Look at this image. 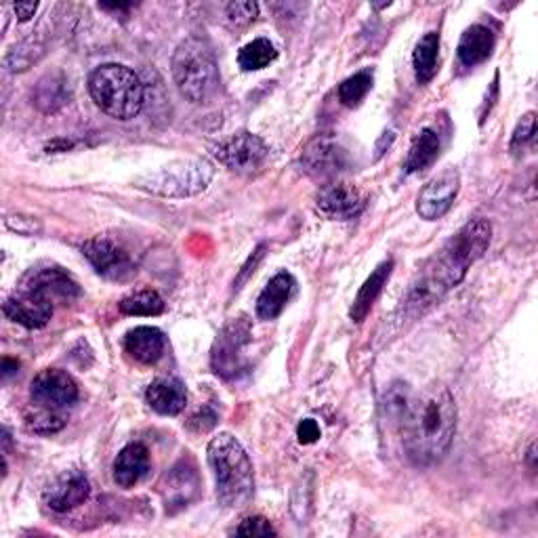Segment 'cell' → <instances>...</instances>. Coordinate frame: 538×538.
<instances>
[{
  "mask_svg": "<svg viewBox=\"0 0 538 538\" xmlns=\"http://www.w3.org/2000/svg\"><path fill=\"white\" fill-rule=\"evenodd\" d=\"M492 225L486 219L465 223L440 251L433 255L412 282L406 297L408 314H423L433 303H438L448 291L457 286L467 269L478 261L490 246Z\"/></svg>",
  "mask_w": 538,
  "mask_h": 538,
  "instance_id": "6da1fadb",
  "label": "cell"
},
{
  "mask_svg": "<svg viewBox=\"0 0 538 538\" xmlns=\"http://www.w3.org/2000/svg\"><path fill=\"white\" fill-rule=\"evenodd\" d=\"M398 417L412 463L427 467L444 459L457 431V404L446 387H433L417 400H400Z\"/></svg>",
  "mask_w": 538,
  "mask_h": 538,
  "instance_id": "7a4b0ae2",
  "label": "cell"
},
{
  "mask_svg": "<svg viewBox=\"0 0 538 538\" xmlns=\"http://www.w3.org/2000/svg\"><path fill=\"white\" fill-rule=\"evenodd\" d=\"M215 475L217 501L227 509H242L255 494V471L244 446L232 433H219L206 448Z\"/></svg>",
  "mask_w": 538,
  "mask_h": 538,
  "instance_id": "3957f363",
  "label": "cell"
},
{
  "mask_svg": "<svg viewBox=\"0 0 538 538\" xmlns=\"http://www.w3.org/2000/svg\"><path fill=\"white\" fill-rule=\"evenodd\" d=\"M95 106L116 120H131L143 108V82L127 66H99L89 78Z\"/></svg>",
  "mask_w": 538,
  "mask_h": 538,
  "instance_id": "277c9868",
  "label": "cell"
},
{
  "mask_svg": "<svg viewBox=\"0 0 538 538\" xmlns=\"http://www.w3.org/2000/svg\"><path fill=\"white\" fill-rule=\"evenodd\" d=\"M173 78L188 101H209L219 87V68L211 45L196 36L183 40L173 55Z\"/></svg>",
  "mask_w": 538,
  "mask_h": 538,
  "instance_id": "5b68a950",
  "label": "cell"
},
{
  "mask_svg": "<svg viewBox=\"0 0 538 538\" xmlns=\"http://www.w3.org/2000/svg\"><path fill=\"white\" fill-rule=\"evenodd\" d=\"M215 167L206 158H185L164 164L135 179V188L162 198H190L209 188Z\"/></svg>",
  "mask_w": 538,
  "mask_h": 538,
  "instance_id": "8992f818",
  "label": "cell"
},
{
  "mask_svg": "<svg viewBox=\"0 0 538 538\" xmlns=\"http://www.w3.org/2000/svg\"><path fill=\"white\" fill-rule=\"evenodd\" d=\"M251 343V324L246 322V318L232 320L230 324H225L219 333L215 345H213V356L211 364L213 370L223 379H234L238 377V372L244 370V347Z\"/></svg>",
  "mask_w": 538,
  "mask_h": 538,
  "instance_id": "52a82bcc",
  "label": "cell"
},
{
  "mask_svg": "<svg viewBox=\"0 0 538 538\" xmlns=\"http://www.w3.org/2000/svg\"><path fill=\"white\" fill-rule=\"evenodd\" d=\"M215 156L230 171L251 175L263 167L269 156V148L261 137L242 131L221 141L215 150Z\"/></svg>",
  "mask_w": 538,
  "mask_h": 538,
  "instance_id": "ba28073f",
  "label": "cell"
},
{
  "mask_svg": "<svg viewBox=\"0 0 538 538\" xmlns=\"http://www.w3.org/2000/svg\"><path fill=\"white\" fill-rule=\"evenodd\" d=\"M82 255L89 259V263L95 267V272L99 276L108 280L124 282L137 272L131 255L110 238L89 240L82 246Z\"/></svg>",
  "mask_w": 538,
  "mask_h": 538,
  "instance_id": "9c48e42d",
  "label": "cell"
},
{
  "mask_svg": "<svg viewBox=\"0 0 538 538\" xmlns=\"http://www.w3.org/2000/svg\"><path fill=\"white\" fill-rule=\"evenodd\" d=\"M30 396L36 406L64 410L76 404L78 385L68 372L59 368H47L34 377Z\"/></svg>",
  "mask_w": 538,
  "mask_h": 538,
  "instance_id": "30bf717a",
  "label": "cell"
},
{
  "mask_svg": "<svg viewBox=\"0 0 538 538\" xmlns=\"http://www.w3.org/2000/svg\"><path fill=\"white\" fill-rule=\"evenodd\" d=\"M461 190V175L457 169H444L440 175L427 181L417 198V213L425 221L442 219L454 204Z\"/></svg>",
  "mask_w": 538,
  "mask_h": 538,
  "instance_id": "8fae6325",
  "label": "cell"
},
{
  "mask_svg": "<svg viewBox=\"0 0 538 538\" xmlns=\"http://www.w3.org/2000/svg\"><path fill=\"white\" fill-rule=\"evenodd\" d=\"M364 206H366L364 194L356 188V185L345 181L330 183L318 194V209L328 219L351 221L362 215Z\"/></svg>",
  "mask_w": 538,
  "mask_h": 538,
  "instance_id": "7c38bea8",
  "label": "cell"
},
{
  "mask_svg": "<svg viewBox=\"0 0 538 538\" xmlns=\"http://www.w3.org/2000/svg\"><path fill=\"white\" fill-rule=\"evenodd\" d=\"M91 484L82 471H66L45 490V503L57 513H68L89 499Z\"/></svg>",
  "mask_w": 538,
  "mask_h": 538,
  "instance_id": "4fadbf2b",
  "label": "cell"
},
{
  "mask_svg": "<svg viewBox=\"0 0 538 538\" xmlns=\"http://www.w3.org/2000/svg\"><path fill=\"white\" fill-rule=\"evenodd\" d=\"M5 316L26 328H43L53 318V303L49 297L32 293V291H19V295H13L3 305Z\"/></svg>",
  "mask_w": 538,
  "mask_h": 538,
  "instance_id": "5bb4252c",
  "label": "cell"
},
{
  "mask_svg": "<svg viewBox=\"0 0 538 538\" xmlns=\"http://www.w3.org/2000/svg\"><path fill=\"white\" fill-rule=\"evenodd\" d=\"M22 291L40 293L49 299L51 297L72 299L80 295L78 284L66 272H61L59 267H45V269L30 272L22 282Z\"/></svg>",
  "mask_w": 538,
  "mask_h": 538,
  "instance_id": "9a60e30c",
  "label": "cell"
},
{
  "mask_svg": "<svg viewBox=\"0 0 538 538\" xmlns=\"http://www.w3.org/2000/svg\"><path fill=\"white\" fill-rule=\"evenodd\" d=\"M150 471V452L141 442L124 446L114 461V482L120 488H133Z\"/></svg>",
  "mask_w": 538,
  "mask_h": 538,
  "instance_id": "2e32d148",
  "label": "cell"
},
{
  "mask_svg": "<svg viewBox=\"0 0 538 538\" xmlns=\"http://www.w3.org/2000/svg\"><path fill=\"white\" fill-rule=\"evenodd\" d=\"M146 400L158 415L175 417L179 412H183L185 404H188V389L177 379L162 377L148 387Z\"/></svg>",
  "mask_w": 538,
  "mask_h": 538,
  "instance_id": "e0dca14e",
  "label": "cell"
},
{
  "mask_svg": "<svg viewBox=\"0 0 538 538\" xmlns=\"http://www.w3.org/2000/svg\"><path fill=\"white\" fill-rule=\"evenodd\" d=\"M496 45V36L488 26L475 24L465 30L461 36V43L457 49L459 64L465 68H475L484 64V61L492 55Z\"/></svg>",
  "mask_w": 538,
  "mask_h": 538,
  "instance_id": "ac0fdd59",
  "label": "cell"
},
{
  "mask_svg": "<svg viewBox=\"0 0 538 538\" xmlns=\"http://www.w3.org/2000/svg\"><path fill=\"white\" fill-rule=\"evenodd\" d=\"M295 291V278L288 272L276 274L257 299V316L261 320H276Z\"/></svg>",
  "mask_w": 538,
  "mask_h": 538,
  "instance_id": "d6986e66",
  "label": "cell"
},
{
  "mask_svg": "<svg viewBox=\"0 0 538 538\" xmlns=\"http://www.w3.org/2000/svg\"><path fill=\"white\" fill-rule=\"evenodd\" d=\"M303 162L307 171L318 173V175H330L337 173L345 167V150L339 146L335 139H316L312 146H309L303 154Z\"/></svg>",
  "mask_w": 538,
  "mask_h": 538,
  "instance_id": "ffe728a7",
  "label": "cell"
},
{
  "mask_svg": "<svg viewBox=\"0 0 538 538\" xmlns=\"http://www.w3.org/2000/svg\"><path fill=\"white\" fill-rule=\"evenodd\" d=\"M124 349L133 360L141 364H154L164 351V335L154 326H137L124 337Z\"/></svg>",
  "mask_w": 538,
  "mask_h": 538,
  "instance_id": "44dd1931",
  "label": "cell"
},
{
  "mask_svg": "<svg viewBox=\"0 0 538 538\" xmlns=\"http://www.w3.org/2000/svg\"><path fill=\"white\" fill-rule=\"evenodd\" d=\"M391 272H393V259H385L383 263L377 265L375 272L366 278V282L362 284L354 303H351V309H349L351 320L362 322L370 314V309L379 299V295L383 293V286L387 284Z\"/></svg>",
  "mask_w": 538,
  "mask_h": 538,
  "instance_id": "7402d4cb",
  "label": "cell"
},
{
  "mask_svg": "<svg viewBox=\"0 0 538 538\" xmlns=\"http://www.w3.org/2000/svg\"><path fill=\"white\" fill-rule=\"evenodd\" d=\"M440 148H442L440 135L433 129H423L410 146V152H408V158L404 164L406 173H419V171L427 169L429 164H433V160L438 158Z\"/></svg>",
  "mask_w": 538,
  "mask_h": 538,
  "instance_id": "603a6c76",
  "label": "cell"
},
{
  "mask_svg": "<svg viewBox=\"0 0 538 538\" xmlns=\"http://www.w3.org/2000/svg\"><path fill=\"white\" fill-rule=\"evenodd\" d=\"M438 57H440V34L427 32L415 47L412 53V66L421 85L429 82L438 72Z\"/></svg>",
  "mask_w": 538,
  "mask_h": 538,
  "instance_id": "cb8c5ba5",
  "label": "cell"
},
{
  "mask_svg": "<svg viewBox=\"0 0 538 538\" xmlns=\"http://www.w3.org/2000/svg\"><path fill=\"white\" fill-rule=\"evenodd\" d=\"M278 57L276 47L267 38H257L248 43L238 53V64L244 72H257L267 68Z\"/></svg>",
  "mask_w": 538,
  "mask_h": 538,
  "instance_id": "d4e9b609",
  "label": "cell"
},
{
  "mask_svg": "<svg viewBox=\"0 0 538 538\" xmlns=\"http://www.w3.org/2000/svg\"><path fill=\"white\" fill-rule=\"evenodd\" d=\"M118 307L127 316H160L164 312V301L156 291H137L124 297Z\"/></svg>",
  "mask_w": 538,
  "mask_h": 538,
  "instance_id": "484cf974",
  "label": "cell"
},
{
  "mask_svg": "<svg viewBox=\"0 0 538 538\" xmlns=\"http://www.w3.org/2000/svg\"><path fill=\"white\" fill-rule=\"evenodd\" d=\"M372 82H375V76H372L370 70H362L354 76H349L341 82L339 87V99L345 108H358L360 103L366 99V95L372 89Z\"/></svg>",
  "mask_w": 538,
  "mask_h": 538,
  "instance_id": "4316f807",
  "label": "cell"
},
{
  "mask_svg": "<svg viewBox=\"0 0 538 538\" xmlns=\"http://www.w3.org/2000/svg\"><path fill=\"white\" fill-rule=\"evenodd\" d=\"M28 427L36 433H43V436H49V433H57L61 427L66 425L64 417L59 415V410H51V408H43L36 406L34 412L26 417Z\"/></svg>",
  "mask_w": 538,
  "mask_h": 538,
  "instance_id": "83f0119b",
  "label": "cell"
},
{
  "mask_svg": "<svg viewBox=\"0 0 538 538\" xmlns=\"http://www.w3.org/2000/svg\"><path fill=\"white\" fill-rule=\"evenodd\" d=\"M259 15V5L257 3H230L225 7V17L227 22L236 28L248 26L251 22H255V17Z\"/></svg>",
  "mask_w": 538,
  "mask_h": 538,
  "instance_id": "f1b7e54d",
  "label": "cell"
},
{
  "mask_svg": "<svg viewBox=\"0 0 538 538\" xmlns=\"http://www.w3.org/2000/svg\"><path fill=\"white\" fill-rule=\"evenodd\" d=\"M536 135V114L528 112L526 116H522L520 124H517V129L511 137V150H522L528 141H532Z\"/></svg>",
  "mask_w": 538,
  "mask_h": 538,
  "instance_id": "f546056e",
  "label": "cell"
},
{
  "mask_svg": "<svg viewBox=\"0 0 538 538\" xmlns=\"http://www.w3.org/2000/svg\"><path fill=\"white\" fill-rule=\"evenodd\" d=\"M236 534H240V536H272L278 532L272 524L265 520V517L255 515V517H246V520H242L240 526L236 528Z\"/></svg>",
  "mask_w": 538,
  "mask_h": 538,
  "instance_id": "4dcf8cb0",
  "label": "cell"
},
{
  "mask_svg": "<svg viewBox=\"0 0 538 538\" xmlns=\"http://www.w3.org/2000/svg\"><path fill=\"white\" fill-rule=\"evenodd\" d=\"M7 227L17 234H22V236H34L43 230V225H40V221L36 217H26V215H9Z\"/></svg>",
  "mask_w": 538,
  "mask_h": 538,
  "instance_id": "1f68e13d",
  "label": "cell"
},
{
  "mask_svg": "<svg viewBox=\"0 0 538 538\" xmlns=\"http://www.w3.org/2000/svg\"><path fill=\"white\" fill-rule=\"evenodd\" d=\"M322 436V431H320V425L314 421V419H305L299 423L297 427V438L301 444H314L318 442Z\"/></svg>",
  "mask_w": 538,
  "mask_h": 538,
  "instance_id": "d6a6232c",
  "label": "cell"
},
{
  "mask_svg": "<svg viewBox=\"0 0 538 538\" xmlns=\"http://www.w3.org/2000/svg\"><path fill=\"white\" fill-rule=\"evenodd\" d=\"M13 11H15L19 22H30L34 13L38 11V3H17V5H13Z\"/></svg>",
  "mask_w": 538,
  "mask_h": 538,
  "instance_id": "836d02e7",
  "label": "cell"
},
{
  "mask_svg": "<svg viewBox=\"0 0 538 538\" xmlns=\"http://www.w3.org/2000/svg\"><path fill=\"white\" fill-rule=\"evenodd\" d=\"M393 139H396V135H393V131H389V133H383L381 141L377 143V158H381V154H383V148H385V146L389 148Z\"/></svg>",
  "mask_w": 538,
  "mask_h": 538,
  "instance_id": "e575fe53",
  "label": "cell"
},
{
  "mask_svg": "<svg viewBox=\"0 0 538 538\" xmlns=\"http://www.w3.org/2000/svg\"><path fill=\"white\" fill-rule=\"evenodd\" d=\"M17 368H19V362H17V360L5 358V360H3V377H5V379H9Z\"/></svg>",
  "mask_w": 538,
  "mask_h": 538,
  "instance_id": "d590c367",
  "label": "cell"
}]
</instances>
